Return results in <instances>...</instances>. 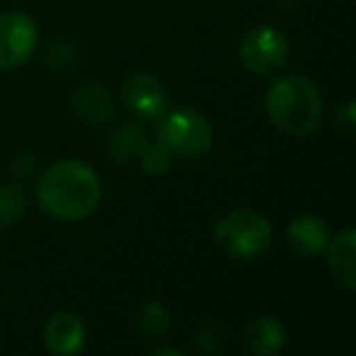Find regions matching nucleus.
Wrapping results in <instances>:
<instances>
[{
    "mask_svg": "<svg viewBox=\"0 0 356 356\" xmlns=\"http://www.w3.org/2000/svg\"><path fill=\"white\" fill-rule=\"evenodd\" d=\"M286 239H288V247H291L298 257L312 259L325 252L330 234H327V227H325V222H322V218H317V215H300V218H296L288 225Z\"/></svg>",
    "mask_w": 356,
    "mask_h": 356,
    "instance_id": "obj_10",
    "label": "nucleus"
},
{
    "mask_svg": "<svg viewBox=\"0 0 356 356\" xmlns=\"http://www.w3.org/2000/svg\"><path fill=\"white\" fill-rule=\"evenodd\" d=\"M71 103H74V110L79 113V118L88 120L90 124L103 122V120H108L110 113H113V105H110L108 93L95 83L79 86L74 98H71Z\"/></svg>",
    "mask_w": 356,
    "mask_h": 356,
    "instance_id": "obj_12",
    "label": "nucleus"
},
{
    "mask_svg": "<svg viewBox=\"0 0 356 356\" xmlns=\"http://www.w3.org/2000/svg\"><path fill=\"white\" fill-rule=\"evenodd\" d=\"M337 118H341V124H344V127L351 132V129H354V103H351V100H346L344 108L337 113Z\"/></svg>",
    "mask_w": 356,
    "mask_h": 356,
    "instance_id": "obj_16",
    "label": "nucleus"
},
{
    "mask_svg": "<svg viewBox=\"0 0 356 356\" xmlns=\"http://www.w3.org/2000/svg\"><path fill=\"white\" fill-rule=\"evenodd\" d=\"M215 242L225 254L242 261L259 259L271 247V222L257 210H232L215 222Z\"/></svg>",
    "mask_w": 356,
    "mask_h": 356,
    "instance_id": "obj_3",
    "label": "nucleus"
},
{
    "mask_svg": "<svg viewBox=\"0 0 356 356\" xmlns=\"http://www.w3.org/2000/svg\"><path fill=\"white\" fill-rule=\"evenodd\" d=\"M327 266L332 271V278L339 283L344 291H354V252H356V232L351 227L337 232L332 239H327Z\"/></svg>",
    "mask_w": 356,
    "mask_h": 356,
    "instance_id": "obj_9",
    "label": "nucleus"
},
{
    "mask_svg": "<svg viewBox=\"0 0 356 356\" xmlns=\"http://www.w3.org/2000/svg\"><path fill=\"white\" fill-rule=\"evenodd\" d=\"M40 40L37 22L25 13L0 15V71H13L32 56Z\"/></svg>",
    "mask_w": 356,
    "mask_h": 356,
    "instance_id": "obj_6",
    "label": "nucleus"
},
{
    "mask_svg": "<svg viewBox=\"0 0 356 356\" xmlns=\"http://www.w3.org/2000/svg\"><path fill=\"white\" fill-rule=\"evenodd\" d=\"M86 344L83 317L69 310H59L44 325V346L56 356H74Z\"/></svg>",
    "mask_w": 356,
    "mask_h": 356,
    "instance_id": "obj_8",
    "label": "nucleus"
},
{
    "mask_svg": "<svg viewBox=\"0 0 356 356\" xmlns=\"http://www.w3.org/2000/svg\"><path fill=\"white\" fill-rule=\"evenodd\" d=\"M122 98L127 108L139 118H159L166 108V90H163L161 81L147 71H137L124 81Z\"/></svg>",
    "mask_w": 356,
    "mask_h": 356,
    "instance_id": "obj_7",
    "label": "nucleus"
},
{
    "mask_svg": "<svg viewBox=\"0 0 356 356\" xmlns=\"http://www.w3.org/2000/svg\"><path fill=\"white\" fill-rule=\"evenodd\" d=\"M288 51H291L288 37L276 27L261 25L244 35L242 44H239V61L252 74H268V71L283 66Z\"/></svg>",
    "mask_w": 356,
    "mask_h": 356,
    "instance_id": "obj_5",
    "label": "nucleus"
},
{
    "mask_svg": "<svg viewBox=\"0 0 356 356\" xmlns=\"http://www.w3.org/2000/svg\"><path fill=\"white\" fill-rule=\"evenodd\" d=\"M103 186L88 163L79 159H59L49 163L37 184L40 205L61 222H76L100 205Z\"/></svg>",
    "mask_w": 356,
    "mask_h": 356,
    "instance_id": "obj_1",
    "label": "nucleus"
},
{
    "mask_svg": "<svg viewBox=\"0 0 356 356\" xmlns=\"http://www.w3.org/2000/svg\"><path fill=\"white\" fill-rule=\"evenodd\" d=\"M266 113L281 132L305 137L320 127L322 93L302 74L281 76L266 93Z\"/></svg>",
    "mask_w": 356,
    "mask_h": 356,
    "instance_id": "obj_2",
    "label": "nucleus"
},
{
    "mask_svg": "<svg viewBox=\"0 0 356 356\" xmlns=\"http://www.w3.org/2000/svg\"><path fill=\"white\" fill-rule=\"evenodd\" d=\"M242 344L249 354L273 356L283 349V344H286V327H283V322L273 315L257 317V320L249 322L247 330H244Z\"/></svg>",
    "mask_w": 356,
    "mask_h": 356,
    "instance_id": "obj_11",
    "label": "nucleus"
},
{
    "mask_svg": "<svg viewBox=\"0 0 356 356\" xmlns=\"http://www.w3.org/2000/svg\"><path fill=\"white\" fill-rule=\"evenodd\" d=\"M142 330L147 334H163L168 330V312L159 302H149L142 310Z\"/></svg>",
    "mask_w": 356,
    "mask_h": 356,
    "instance_id": "obj_15",
    "label": "nucleus"
},
{
    "mask_svg": "<svg viewBox=\"0 0 356 356\" xmlns=\"http://www.w3.org/2000/svg\"><path fill=\"white\" fill-rule=\"evenodd\" d=\"M171 149L166 147L163 142H156L152 147H142V166L147 173L152 176H159V173H166L171 168Z\"/></svg>",
    "mask_w": 356,
    "mask_h": 356,
    "instance_id": "obj_14",
    "label": "nucleus"
},
{
    "mask_svg": "<svg viewBox=\"0 0 356 356\" xmlns=\"http://www.w3.org/2000/svg\"><path fill=\"white\" fill-rule=\"evenodd\" d=\"M27 198L20 186H0V227H10L25 215Z\"/></svg>",
    "mask_w": 356,
    "mask_h": 356,
    "instance_id": "obj_13",
    "label": "nucleus"
},
{
    "mask_svg": "<svg viewBox=\"0 0 356 356\" xmlns=\"http://www.w3.org/2000/svg\"><path fill=\"white\" fill-rule=\"evenodd\" d=\"M159 142H163L171 154L184 159H198L213 144V127L208 118L193 108H178L161 120Z\"/></svg>",
    "mask_w": 356,
    "mask_h": 356,
    "instance_id": "obj_4",
    "label": "nucleus"
}]
</instances>
